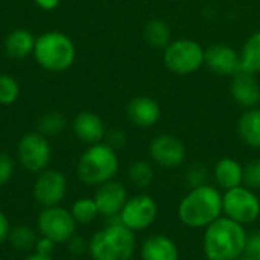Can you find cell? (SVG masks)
Segmentation results:
<instances>
[{
    "label": "cell",
    "instance_id": "9",
    "mask_svg": "<svg viewBox=\"0 0 260 260\" xmlns=\"http://www.w3.org/2000/svg\"><path fill=\"white\" fill-rule=\"evenodd\" d=\"M38 230L41 236L52 239L55 244H67L76 232V221L69 210L59 206L44 207L38 216Z\"/></svg>",
    "mask_w": 260,
    "mask_h": 260
},
{
    "label": "cell",
    "instance_id": "37",
    "mask_svg": "<svg viewBox=\"0 0 260 260\" xmlns=\"http://www.w3.org/2000/svg\"><path fill=\"white\" fill-rule=\"evenodd\" d=\"M34 3L43 11H53L59 5V0H34Z\"/></svg>",
    "mask_w": 260,
    "mask_h": 260
},
{
    "label": "cell",
    "instance_id": "21",
    "mask_svg": "<svg viewBox=\"0 0 260 260\" xmlns=\"http://www.w3.org/2000/svg\"><path fill=\"white\" fill-rule=\"evenodd\" d=\"M239 137L250 148H260V110L248 108L238 122Z\"/></svg>",
    "mask_w": 260,
    "mask_h": 260
},
{
    "label": "cell",
    "instance_id": "19",
    "mask_svg": "<svg viewBox=\"0 0 260 260\" xmlns=\"http://www.w3.org/2000/svg\"><path fill=\"white\" fill-rule=\"evenodd\" d=\"M35 37L27 29H15L9 32L5 38V52L8 56L21 59L34 53L35 47Z\"/></svg>",
    "mask_w": 260,
    "mask_h": 260
},
{
    "label": "cell",
    "instance_id": "12",
    "mask_svg": "<svg viewBox=\"0 0 260 260\" xmlns=\"http://www.w3.org/2000/svg\"><path fill=\"white\" fill-rule=\"evenodd\" d=\"M151 158L161 168L174 169L184 163L186 160V146L183 142L174 136L163 134L152 140L149 146Z\"/></svg>",
    "mask_w": 260,
    "mask_h": 260
},
{
    "label": "cell",
    "instance_id": "33",
    "mask_svg": "<svg viewBox=\"0 0 260 260\" xmlns=\"http://www.w3.org/2000/svg\"><path fill=\"white\" fill-rule=\"evenodd\" d=\"M104 139H105V143H107L110 148H113L114 151L120 149V148L125 145V142H126V136H125V133L120 131V129H111L110 133L105 134Z\"/></svg>",
    "mask_w": 260,
    "mask_h": 260
},
{
    "label": "cell",
    "instance_id": "31",
    "mask_svg": "<svg viewBox=\"0 0 260 260\" xmlns=\"http://www.w3.org/2000/svg\"><path fill=\"white\" fill-rule=\"evenodd\" d=\"M244 254L251 259L260 260V230H256L248 235Z\"/></svg>",
    "mask_w": 260,
    "mask_h": 260
},
{
    "label": "cell",
    "instance_id": "24",
    "mask_svg": "<svg viewBox=\"0 0 260 260\" xmlns=\"http://www.w3.org/2000/svg\"><path fill=\"white\" fill-rule=\"evenodd\" d=\"M8 241L18 251H30V250L35 248V244H37L38 239L35 236V232L30 227H27V225H15L14 229H11Z\"/></svg>",
    "mask_w": 260,
    "mask_h": 260
},
{
    "label": "cell",
    "instance_id": "11",
    "mask_svg": "<svg viewBox=\"0 0 260 260\" xmlns=\"http://www.w3.org/2000/svg\"><path fill=\"white\" fill-rule=\"evenodd\" d=\"M34 198L43 207L58 206L67 192V180L64 174L55 169H44L35 180Z\"/></svg>",
    "mask_w": 260,
    "mask_h": 260
},
{
    "label": "cell",
    "instance_id": "32",
    "mask_svg": "<svg viewBox=\"0 0 260 260\" xmlns=\"http://www.w3.org/2000/svg\"><path fill=\"white\" fill-rule=\"evenodd\" d=\"M14 174V161L12 158L5 154L0 152V186H5Z\"/></svg>",
    "mask_w": 260,
    "mask_h": 260
},
{
    "label": "cell",
    "instance_id": "30",
    "mask_svg": "<svg viewBox=\"0 0 260 260\" xmlns=\"http://www.w3.org/2000/svg\"><path fill=\"white\" fill-rule=\"evenodd\" d=\"M207 169L200 165V163H195L192 165L187 172H186V181L187 184L193 189V187H200V186H204L207 184Z\"/></svg>",
    "mask_w": 260,
    "mask_h": 260
},
{
    "label": "cell",
    "instance_id": "22",
    "mask_svg": "<svg viewBox=\"0 0 260 260\" xmlns=\"http://www.w3.org/2000/svg\"><path fill=\"white\" fill-rule=\"evenodd\" d=\"M241 69L247 73H260V30L253 34L242 47Z\"/></svg>",
    "mask_w": 260,
    "mask_h": 260
},
{
    "label": "cell",
    "instance_id": "1",
    "mask_svg": "<svg viewBox=\"0 0 260 260\" xmlns=\"http://www.w3.org/2000/svg\"><path fill=\"white\" fill-rule=\"evenodd\" d=\"M248 233L245 225L221 216L206 227L203 250L207 260H236L245 251Z\"/></svg>",
    "mask_w": 260,
    "mask_h": 260
},
{
    "label": "cell",
    "instance_id": "29",
    "mask_svg": "<svg viewBox=\"0 0 260 260\" xmlns=\"http://www.w3.org/2000/svg\"><path fill=\"white\" fill-rule=\"evenodd\" d=\"M242 186H245L251 190H259L260 189V158L251 160L244 166Z\"/></svg>",
    "mask_w": 260,
    "mask_h": 260
},
{
    "label": "cell",
    "instance_id": "16",
    "mask_svg": "<svg viewBox=\"0 0 260 260\" xmlns=\"http://www.w3.org/2000/svg\"><path fill=\"white\" fill-rule=\"evenodd\" d=\"M126 114H128L129 120L136 126L149 128V126H154L158 122V119L161 116V111H160L158 104L152 98L137 96L128 104Z\"/></svg>",
    "mask_w": 260,
    "mask_h": 260
},
{
    "label": "cell",
    "instance_id": "5",
    "mask_svg": "<svg viewBox=\"0 0 260 260\" xmlns=\"http://www.w3.org/2000/svg\"><path fill=\"white\" fill-rule=\"evenodd\" d=\"M78 177L88 186H101L113 180L119 171L117 152L107 143L91 145L78 161Z\"/></svg>",
    "mask_w": 260,
    "mask_h": 260
},
{
    "label": "cell",
    "instance_id": "17",
    "mask_svg": "<svg viewBox=\"0 0 260 260\" xmlns=\"http://www.w3.org/2000/svg\"><path fill=\"white\" fill-rule=\"evenodd\" d=\"M73 133L79 140L88 145L101 143L107 134L102 119L90 111H82L73 119Z\"/></svg>",
    "mask_w": 260,
    "mask_h": 260
},
{
    "label": "cell",
    "instance_id": "28",
    "mask_svg": "<svg viewBox=\"0 0 260 260\" xmlns=\"http://www.w3.org/2000/svg\"><path fill=\"white\" fill-rule=\"evenodd\" d=\"M20 96V85L15 78L0 73V105H11Z\"/></svg>",
    "mask_w": 260,
    "mask_h": 260
},
{
    "label": "cell",
    "instance_id": "2",
    "mask_svg": "<svg viewBox=\"0 0 260 260\" xmlns=\"http://www.w3.org/2000/svg\"><path fill=\"white\" fill-rule=\"evenodd\" d=\"M222 216V193L209 184L193 187L178 206V219L189 229H206Z\"/></svg>",
    "mask_w": 260,
    "mask_h": 260
},
{
    "label": "cell",
    "instance_id": "20",
    "mask_svg": "<svg viewBox=\"0 0 260 260\" xmlns=\"http://www.w3.org/2000/svg\"><path fill=\"white\" fill-rule=\"evenodd\" d=\"M242 174H244V166H241V163L233 158L219 160L213 171L218 186L224 190H230L238 186H242Z\"/></svg>",
    "mask_w": 260,
    "mask_h": 260
},
{
    "label": "cell",
    "instance_id": "25",
    "mask_svg": "<svg viewBox=\"0 0 260 260\" xmlns=\"http://www.w3.org/2000/svg\"><path fill=\"white\" fill-rule=\"evenodd\" d=\"M67 120L62 113L58 111H50L46 113L40 120H38V133L43 134L44 137H53L61 134L66 129Z\"/></svg>",
    "mask_w": 260,
    "mask_h": 260
},
{
    "label": "cell",
    "instance_id": "35",
    "mask_svg": "<svg viewBox=\"0 0 260 260\" xmlns=\"http://www.w3.org/2000/svg\"><path fill=\"white\" fill-rule=\"evenodd\" d=\"M55 245H56V244H55L52 239L41 236V238L37 241V244H35V251L40 253V254L52 256V253H53V250H55Z\"/></svg>",
    "mask_w": 260,
    "mask_h": 260
},
{
    "label": "cell",
    "instance_id": "34",
    "mask_svg": "<svg viewBox=\"0 0 260 260\" xmlns=\"http://www.w3.org/2000/svg\"><path fill=\"white\" fill-rule=\"evenodd\" d=\"M67 248L72 254L75 256H81L84 254L85 251H88V244L81 238V236H76L73 235L69 241H67Z\"/></svg>",
    "mask_w": 260,
    "mask_h": 260
},
{
    "label": "cell",
    "instance_id": "18",
    "mask_svg": "<svg viewBox=\"0 0 260 260\" xmlns=\"http://www.w3.org/2000/svg\"><path fill=\"white\" fill-rule=\"evenodd\" d=\"M142 260H178L177 244L166 235H151L145 239L140 250Z\"/></svg>",
    "mask_w": 260,
    "mask_h": 260
},
{
    "label": "cell",
    "instance_id": "6",
    "mask_svg": "<svg viewBox=\"0 0 260 260\" xmlns=\"http://www.w3.org/2000/svg\"><path fill=\"white\" fill-rule=\"evenodd\" d=\"M222 213L242 225H248L260 216L259 197L245 186L225 190L222 195Z\"/></svg>",
    "mask_w": 260,
    "mask_h": 260
},
{
    "label": "cell",
    "instance_id": "26",
    "mask_svg": "<svg viewBox=\"0 0 260 260\" xmlns=\"http://www.w3.org/2000/svg\"><path fill=\"white\" fill-rule=\"evenodd\" d=\"M70 213L76 221V224H90L96 219L99 210L93 198H79L78 201L73 203Z\"/></svg>",
    "mask_w": 260,
    "mask_h": 260
},
{
    "label": "cell",
    "instance_id": "3",
    "mask_svg": "<svg viewBox=\"0 0 260 260\" xmlns=\"http://www.w3.org/2000/svg\"><path fill=\"white\" fill-rule=\"evenodd\" d=\"M110 224L94 233L88 242L93 260H129L136 251L134 232L120 222L119 216L108 218Z\"/></svg>",
    "mask_w": 260,
    "mask_h": 260
},
{
    "label": "cell",
    "instance_id": "4",
    "mask_svg": "<svg viewBox=\"0 0 260 260\" xmlns=\"http://www.w3.org/2000/svg\"><path fill=\"white\" fill-rule=\"evenodd\" d=\"M32 55L41 69L61 73L75 62L76 47L69 35L59 30H49L37 37Z\"/></svg>",
    "mask_w": 260,
    "mask_h": 260
},
{
    "label": "cell",
    "instance_id": "36",
    "mask_svg": "<svg viewBox=\"0 0 260 260\" xmlns=\"http://www.w3.org/2000/svg\"><path fill=\"white\" fill-rule=\"evenodd\" d=\"M9 233H11L9 221H8V218L5 216V213L0 210V244H3L5 241H8Z\"/></svg>",
    "mask_w": 260,
    "mask_h": 260
},
{
    "label": "cell",
    "instance_id": "39",
    "mask_svg": "<svg viewBox=\"0 0 260 260\" xmlns=\"http://www.w3.org/2000/svg\"><path fill=\"white\" fill-rule=\"evenodd\" d=\"M236 260H254V259H251V257H248V256H245V254H242L241 257H238Z\"/></svg>",
    "mask_w": 260,
    "mask_h": 260
},
{
    "label": "cell",
    "instance_id": "10",
    "mask_svg": "<svg viewBox=\"0 0 260 260\" xmlns=\"http://www.w3.org/2000/svg\"><path fill=\"white\" fill-rule=\"evenodd\" d=\"M157 203L149 195H136L128 198L122 212L119 213L120 222L133 232L146 230L157 218Z\"/></svg>",
    "mask_w": 260,
    "mask_h": 260
},
{
    "label": "cell",
    "instance_id": "15",
    "mask_svg": "<svg viewBox=\"0 0 260 260\" xmlns=\"http://www.w3.org/2000/svg\"><path fill=\"white\" fill-rule=\"evenodd\" d=\"M230 90L233 99L245 108H256L260 104V85L253 73L239 72L235 75Z\"/></svg>",
    "mask_w": 260,
    "mask_h": 260
},
{
    "label": "cell",
    "instance_id": "38",
    "mask_svg": "<svg viewBox=\"0 0 260 260\" xmlns=\"http://www.w3.org/2000/svg\"><path fill=\"white\" fill-rule=\"evenodd\" d=\"M24 260H52V256H46V254H40V253H32L29 254Z\"/></svg>",
    "mask_w": 260,
    "mask_h": 260
},
{
    "label": "cell",
    "instance_id": "13",
    "mask_svg": "<svg viewBox=\"0 0 260 260\" xmlns=\"http://www.w3.org/2000/svg\"><path fill=\"white\" fill-rule=\"evenodd\" d=\"M93 200L96 203L99 215L105 218H114V216H119L125 203L128 201V193L122 183L110 180L98 186V190Z\"/></svg>",
    "mask_w": 260,
    "mask_h": 260
},
{
    "label": "cell",
    "instance_id": "27",
    "mask_svg": "<svg viewBox=\"0 0 260 260\" xmlns=\"http://www.w3.org/2000/svg\"><path fill=\"white\" fill-rule=\"evenodd\" d=\"M131 183L139 189H146L151 186L154 178V171L148 161H134L128 171Z\"/></svg>",
    "mask_w": 260,
    "mask_h": 260
},
{
    "label": "cell",
    "instance_id": "14",
    "mask_svg": "<svg viewBox=\"0 0 260 260\" xmlns=\"http://www.w3.org/2000/svg\"><path fill=\"white\" fill-rule=\"evenodd\" d=\"M204 64L218 75L235 76L241 69V55L227 44H213L204 50Z\"/></svg>",
    "mask_w": 260,
    "mask_h": 260
},
{
    "label": "cell",
    "instance_id": "7",
    "mask_svg": "<svg viewBox=\"0 0 260 260\" xmlns=\"http://www.w3.org/2000/svg\"><path fill=\"white\" fill-rule=\"evenodd\" d=\"M165 66L177 75H190L204 64V49L193 40H177L163 53Z\"/></svg>",
    "mask_w": 260,
    "mask_h": 260
},
{
    "label": "cell",
    "instance_id": "8",
    "mask_svg": "<svg viewBox=\"0 0 260 260\" xmlns=\"http://www.w3.org/2000/svg\"><path fill=\"white\" fill-rule=\"evenodd\" d=\"M17 158L29 172H43L52 158V149L47 137L40 133L24 134L17 145Z\"/></svg>",
    "mask_w": 260,
    "mask_h": 260
},
{
    "label": "cell",
    "instance_id": "23",
    "mask_svg": "<svg viewBox=\"0 0 260 260\" xmlns=\"http://www.w3.org/2000/svg\"><path fill=\"white\" fill-rule=\"evenodd\" d=\"M145 40L155 49H166L171 44V29L163 20H151L145 26Z\"/></svg>",
    "mask_w": 260,
    "mask_h": 260
}]
</instances>
